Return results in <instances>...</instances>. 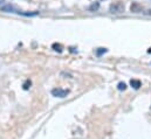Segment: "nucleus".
Returning a JSON list of instances; mask_svg holds the SVG:
<instances>
[{
  "instance_id": "0eeeda50",
  "label": "nucleus",
  "mask_w": 151,
  "mask_h": 139,
  "mask_svg": "<svg viewBox=\"0 0 151 139\" xmlns=\"http://www.w3.org/2000/svg\"><path fill=\"white\" fill-rule=\"evenodd\" d=\"M100 8V4L98 2H93L90 6H89V11H91V12H95V11H97Z\"/></svg>"
},
{
  "instance_id": "f257e3e1",
  "label": "nucleus",
  "mask_w": 151,
  "mask_h": 139,
  "mask_svg": "<svg viewBox=\"0 0 151 139\" xmlns=\"http://www.w3.org/2000/svg\"><path fill=\"white\" fill-rule=\"evenodd\" d=\"M109 11L113 14H121L124 12V2L121 0H116L114 1L110 6H109Z\"/></svg>"
},
{
  "instance_id": "9d476101",
  "label": "nucleus",
  "mask_w": 151,
  "mask_h": 139,
  "mask_svg": "<svg viewBox=\"0 0 151 139\" xmlns=\"http://www.w3.org/2000/svg\"><path fill=\"white\" fill-rule=\"evenodd\" d=\"M117 89L121 90V91H122V90H125V89H127V84H125L124 82H120L118 85H117Z\"/></svg>"
},
{
  "instance_id": "423d86ee",
  "label": "nucleus",
  "mask_w": 151,
  "mask_h": 139,
  "mask_svg": "<svg viewBox=\"0 0 151 139\" xmlns=\"http://www.w3.org/2000/svg\"><path fill=\"white\" fill-rule=\"evenodd\" d=\"M52 48H53L55 52L61 53V52H62V49H63V46H62L61 43H56V42H55V43H53V44H52Z\"/></svg>"
},
{
  "instance_id": "7ed1b4c3",
  "label": "nucleus",
  "mask_w": 151,
  "mask_h": 139,
  "mask_svg": "<svg viewBox=\"0 0 151 139\" xmlns=\"http://www.w3.org/2000/svg\"><path fill=\"white\" fill-rule=\"evenodd\" d=\"M0 9L4 12H12V13H19V11H16V8L12 5H5V6H0Z\"/></svg>"
},
{
  "instance_id": "f03ea898",
  "label": "nucleus",
  "mask_w": 151,
  "mask_h": 139,
  "mask_svg": "<svg viewBox=\"0 0 151 139\" xmlns=\"http://www.w3.org/2000/svg\"><path fill=\"white\" fill-rule=\"evenodd\" d=\"M69 94L68 89H62V88H55L52 90V95L54 97H59V98H65L67 95Z\"/></svg>"
},
{
  "instance_id": "9b49d317",
  "label": "nucleus",
  "mask_w": 151,
  "mask_h": 139,
  "mask_svg": "<svg viewBox=\"0 0 151 139\" xmlns=\"http://www.w3.org/2000/svg\"><path fill=\"white\" fill-rule=\"evenodd\" d=\"M4 2H5V0H0V4H1V5H2Z\"/></svg>"
},
{
  "instance_id": "20e7f679",
  "label": "nucleus",
  "mask_w": 151,
  "mask_h": 139,
  "mask_svg": "<svg viewBox=\"0 0 151 139\" xmlns=\"http://www.w3.org/2000/svg\"><path fill=\"white\" fill-rule=\"evenodd\" d=\"M130 11L134 12V13H138V12L142 11V6L138 5V4H136V2H134V4L130 6Z\"/></svg>"
},
{
  "instance_id": "39448f33",
  "label": "nucleus",
  "mask_w": 151,
  "mask_h": 139,
  "mask_svg": "<svg viewBox=\"0 0 151 139\" xmlns=\"http://www.w3.org/2000/svg\"><path fill=\"white\" fill-rule=\"evenodd\" d=\"M130 85H131L134 89H140V87H141V81H140V80H131V81H130Z\"/></svg>"
},
{
  "instance_id": "6e6552de",
  "label": "nucleus",
  "mask_w": 151,
  "mask_h": 139,
  "mask_svg": "<svg viewBox=\"0 0 151 139\" xmlns=\"http://www.w3.org/2000/svg\"><path fill=\"white\" fill-rule=\"evenodd\" d=\"M104 53H107V48H98V49L96 50V55H97V56H101V55L104 54Z\"/></svg>"
},
{
  "instance_id": "1a4fd4ad",
  "label": "nucleus",
  "mask_w": 151,
  "mask_h": 139,
  "mask_svg": "<svg viewBox=\"0 0 151 139\" xmlns=\"http://www.w3.org/2000/svg\"><path fill=\"white\" fill-rule=\"evenodd\" d=\"M31 85H32V82H31L29 80H26V82L24 83V85H22V87H24V89H25V90H28V89L31 88Z\"/></svg>"
}]
</instances>
